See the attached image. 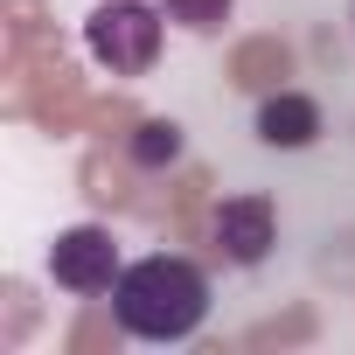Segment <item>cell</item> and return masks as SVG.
<instances>
[{"mask_svg": "<svg viewBox=\"0 0 355 355\" xmlns=\"http://www.w3.org/2000/svg\"><path fill=\"white\" fill-rule=\"evenodd\" d=\"M112 313L132 341H189L209 320V272L174 251L132 258L112 286Z\"/></svg>", "mask_w": 355, "mask_h": 355, "instance_id": "obj_1", "label": "cell"}, {"mask_svg": "<svg viewBox=\"0 0 355 355\" xmlns=\"http://www.w3.org/2000/svg\"><path fill=\"white\" fill-rule=\"evenodd\" d=\"M160 28H167V15L146 8V0H105V8L84 15V49L112 77H146L160 63Z\"/></svg>", "mask_w": 355, "mask_h": 355, "instance_id": "obj_2", "label": "cell"}, {"mask_svg": "<svg viewBox=\"0 0 355 355\" xmlns=\"http://www.w3.org/2000/svg\"><path fill=\"white\" fill-rule=\"evenodd\" d=\"M119 272H125L119 237L98 230V223H70V230L49 244V279H56L63 293H77V300H105V293L119 286Z\"/></svg>", "mask_w": 355, "mask_h": 355, "instance_id": "obj_3", "label": "cell"}, {"mask_svg": "<svg viewBox=\"0 0 355 355\" xmlns=\"http://www.w3.org/2000/svg\"><path fill=\"white\" fill-rule=\"evenodd\" d=\"M209 237H216V251L230 258V265H265L272 258V244H279V209L265 202V196H223L216 202V216H209Z\"/></svg>", "mask_w": 355, "mask_h": 355, "instance_id": "obj_4", "label": "cell"}, {"mask_svg": "<svg viewBox=\"0 0 355 355\" xmlns=\"http://www.w3.org/2000/svg\"><path fill=\"white\" fill-rule=\"evenodd\" d=\"M258 139H265V146H286V153L313 146V139H320V105H313L306 91H272V98L258 105Z\"/></svg>", "mask_w": 355, "mask_h": 355, "instance_id": "obj_5", "label": "cell"}, {"mask_svg": "<svg viewBox=\"0 0 355 355\" xmlns=\"http://www.w3.org/2000/svg\"><path fill=\"white\" fill-rule=\"evenodd\" d=\"M182 125H174V119H146L139 132H132V167H146V174H160V167H174V160H182Z\"/></svg>", "mask_w": 355, "mask_h": 355, "instance_id": "obj_6", "label": "cell"}, {"mask_svg": "<svg viewBox=\"0 0 355 355\" xmlns=\"http://www.w3.org/2000/svg\"><path fill=\"white\" fill-rule=\"evenodd\" d=\"M160 15L174 28H189V35H216L230 21V0H160Z\"/></svg>", "mask_w": 355, "mask_h": 355, "instance_id": "obj_7", "label": "cell"}]
</instances>
